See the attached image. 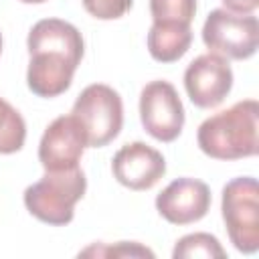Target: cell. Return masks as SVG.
I'll use <instances>...</instances> for the list:
<instances>
[{
  "instance_id": "cell-1",
  "label": "cell",
  "mask_w": 259,
  "mask_h": 259,
  "mask_svg": "<svg viewBox=\"0 0 259 259\" xmlns=\"http://www.w3.org/2000/svg\"><path fill=\"white\" fill-rule=\"evenodd\" d=\"M26 85L38 97H57L71 87L75 69L83 59V36L67 20L42 18L26 38Z\"/></svg>"
},
{
  "instance_id": "cell-2",
  "label": "cell",
  "mask_w": 259,
  "mask_h": 259,
  "mask_svg": "<svg viewBox=\"0 0 259 259\" xmlns=\"http://www.w3.org/2000/svg\"><path fill=\"white\" fill-rule=\"evenodd\" d=\"M259 103L243 99L198 125V148L214 160L251 158L259 150Z\"/></svg>"
},
{
  "instance_id": "cell-3",
  "label": "cell",
  "mask_w": 259,
  "mask_h": 259,
  "mask_svg": "<svg viewBox=\"0 0 259 259\" xmlns=\"http://www.w3.org/2000/svg\"><path fill=\"white\" fill-rule=\"evenodd\" d=\"M87 178L79 166L69 170H47V174L24 190L26 210L42 223L61 227L69 225L75 204L83 198Z\"/></svg>"
},
{
  "instance_id": "cell-4",
  "label": "cell",
  "mask_w": 259,
  "mask_h": 259,
  "mask_svg": "<svg viewBox=\"0 0 259 259\" xmlns=\"http://www.w3.org/2000/svg\"><path fill=\"white\" fill-rule=\"evenodd\" d=\"M71 115L79 123L89 148L113 142L123 125V103L115 89L103 83L87 85L73 103Z\"/></svg>"
},
{
  "instance_id": "cell-5",
  "label": "cell",
  "mask_w": 259,
  "mask_h": 259,
  "mask_svg": "<svg viewBox=\"0 0 259 259\" xmlns=\"http://www.w3.org/2000/svg\"><path fill=\"white\" fill-rule=\"evenodd\" d=\"M223 221L231 243L241 253L259 249V186L253 176H241L225 184L221 200Z\"/></svg>"
},
{
  "instance_id": "cell-6",
  "label": "cell",
  "mask_w": 259,
  "mask_h": 259,
  "mask_svg": "<svg viewBox=\"0 0 259 259\" xmlns=\"http://www.w3.org/2000/svg\"><path fill=\"white\" fill-rule=\"evenodd\" d=\"M202 40L210 53L225 59L245 61L257 53L259 22L253 14H237L227 8H214L204 20Z\"/></svg>"
},
{
  "instance_id": "cell-7",
  "label": "cell",
  "mask_w": 259,
  "mask_h": 259,
  "mask_svg": "<svg viewBox=\"0 0 259 259\" xmlns=\"http://www.w3.org/2000/svg\"><path fill=\"white\" fill-rule=\"evenodd\" d=\"M140 119L158 142H174L184 127V107L178 91L168 81H152L140 93Z\"/></svg>"
},
{
  "instance_id": "cell-8",
  "label": "cell",
  "mask_w": 259,
  "mask_h": 259,
  "mask_svg": "<svg viewBox=\"0 0 259 259\" xmlns=\"http://www.w3.org/2000/svg\"><path fill=\"white\" fill-rule=\"evenodd\" d=\"M233 87V69L217 53L196 57L184 71V89L200 109H212L225 101Z\"/></svg>"
},
{
  "instance_id": "cell-9",
  "label": "cell",
  "mask_w": 259,
  "mask_h": 259,
  "mask_svg": "<svg viewBox=\"0 0 259 259\" xmlns=\"http://www.w3.org/2000/svg\"><path fill=\"white\" fill-rule=\"evenodd\" d=\"M111 172L130 190H150L166 174V160L156 148L144 142H132L115 152Z\"/></svg>"
},
{
  "instance_id": "cell-10",
  "label": "cell",
  "mask_w": 259,
  "mask_h": 259,
  "mask_svg": "<svg viewBox=\"0 0 259 259\" xmlns=\"http://www.w3.org/2000/svg\"><path fill=\"white\" fill-rule=\"evenodd\" d=\"M208 208L210 188L196 178H176L156 196V210L172 225L196 223Z\"/></svg>"
},
{
  "instance_id": "cell-11",
  "label": "cell",
  "mask_w": 259,
  "mask_h": 259,
  "mask_svg": "<svg viewBox=\"0 0 259 259\" xmlns=\"http://www.w3.org/2000/svg\"><path fill=\"white\" fill-rule=\"evenodd\" d=\"M85 148V136L75 117L61 115L47 125L38 144V160L45 170H69L79 166Z\"/></svg>"
},
{
  "instance_id": "cell-12",
  "label": "cell",
  "mask_w": 259,
  "mask_h": 259,
  "mask_svg": "<svg viewBox=\"0 0 259 259\" xmlns=\"http://www.w3.org/2000/svg\"><path fill=\"white\" fill-rule=\"evenodd\" d=\"M192 42L190 24L154 22L148 32V51L158 63H174L186 55Z\"/></svg>"
},
{
  "instance_id": "cell-13",
  "label": "cell",
  "mask_w": 259,
  "mask_h": 259,
  "mask_svg": "<svg viewBox=\"0 0 259 259\" xmlns=\"http://www.w3.org/2000/svg\"><path fill=\"white\" fill-rule=\"evenodd\" d=\"M26 123L22 115L0 97V154H14L24 146Z\"/></svg>"
},
{
  "instance_id": "cell-14",
  "label": "cell",
  "mask_w": 259,
  "mask_h": 259,
  "mask_svg": "<svg viewBox=\"0 0 259 259\" xmlns=\"http://www.w3.org/2000/svg\"><path fill=\"white\" fill-rule=\"evenodd\" d=\"M174 259H186V257H204V259H212V257H227V251L223 249V245L219 243V239L210 233H190L184 235L182 239H178L174 251H172Z\"/></svg>"
},
{
  "instance_id": "cell-15",
  "label": "cell",
  "mask_w": 259,
  "mask_h": 259,
  "mask_svg": "<svg viewBox=\"0 0 259 259\" xmlns=\"http://www.w3.org/2000/svg\"><path fill=\"white\" fill-rule=\"evenodd\" d=\"M154 22L190 24L196 14V0H150Z\"/></svg>"
},
{
  "instance_id": "cell-16",
  "label": "cell",
  "mask_w": 259,
  "mask_h": 259,
  "mask_svg": "<svg viewBox=\"0 0 259 259\" xmlns=\"http://www.w3.org/2000/svg\"><path fill=\"white\" fill-rule=\"evenodd\" d=\"M79 255H93V257H154V251L142 247L140 243L119 241L117 245H93Z\"/></svg>"
},
{
  "instance_id": "cell-17",
  "label": "cell",
  "mask_w": 259,
  "mask_h": 259,
  "mask_svg": "<svg viewBox=\"0 0 259 259\" xmlns=\"http://www.w3.org/2000/svg\"><path fill=\"white\" fill-rule=\"evenodd\" d=\"M83 8L99 20L121 18L134 4V0H81Z\"/></svg>"
},
{
  "instance_id": "cell-18",
  "label": "cell",
  "mask_w": 259,
  "mask_h": 259,
  "mask_svg": "<svg viewBox=\"0 0 259 259\" xmlns=\"http://www.w3.org/2000/svg\"><path fill=\"white\" fill-rule=\"evenodd\" d=\"M227 10L237 14H253L259 6V0H221Z\"/></svg>"
},
{
  "instance_id": "cell-19",
  "label": "cell",
  "mask_w": 259,
  "mask_h": 259,
  "mask_svg": "<svg viewBox=\"0 0 259 259\" xmlns=\"http://www.w3.org/2000/svg\"><path fill=\"white\" fill-rule=\"evenodd\" d=\"M24 4H40V2H47V0H20Z\"/></svg>"
},
{
  "instance_id": "cell-20",
  "label": "cell",
  "mask_w": 259,
  "mask_h": 259,
  "mask_svg": "<svg viewBox=\"0 0 259 259\" xmlns=\"http://www.w3.org/2000/svg\"><path fill=\"white\" fill-rule=\"evenodd\" d=\"M0 53H2V34H0Z\"/></svg>"
}]
</instances>
